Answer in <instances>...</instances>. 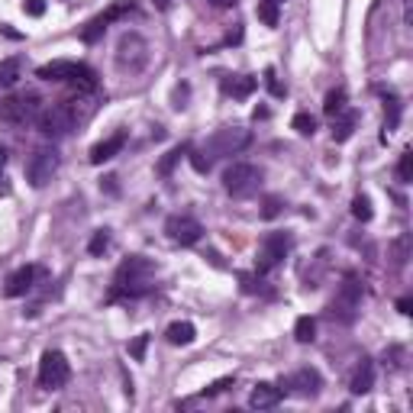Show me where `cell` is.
I'll return each instance as SVG.
<instances>
[{
	"label": "cell",
	"instance_id": "4fadbf2b",
	"mask_svg": "<svg viewBox=\"0 0 413 413\" xmlns=\"http://www.w3.org/2000/svg\"><path fill=\"white\" fill-rule=\"evenodd\" d=\"M165 232H168V239L178 242V245H194V242H200L203 226L197 223L194 217H168Z\"/></svg>",
	"mask_w": 413,
	"mask_h": 413
},
{
	"label": "cell",
	"instance_id": "d6986e66",
	"mask_svg": "<svg viewBox=\"0 0 413 413\" xmlns=\"http://www.w3.org/2000/svg\"><path fill=\"white\" fill-rule=\"evenodd\" d=\"M371 387H375V365H371V358H362V365L355 368V375H352V381H349V391L368 394Z\"/></svg>",
	"mask_w": 413,
	"mask_h": 413
},
{
	"label": "cell",
	"instance_id": "4dcf8cb0",
	"mask_svg": "<svg viewBox=\"0 0 413 413\" xmlns=\"http://www.w3.org/2000/svg\"><path fill=\"white\" fill-rule=\"evenodd\" d=\"M397 178H400L404 184L413 181V155H410V152L400 155V161H397Z\"/></svg>",
	"mask_w": 413,
	"mask_h": 413
},
{
	"label": "cell",
	"instance_id": "d4e9b609",
	"mask_svg": "<svg viewBox=\"0 0 413 413\" xmlns=\"http://www.w3.org/2000/svg\"><path fill=\"white\" fill-rule=\"evenodd\" d=\"M191 152V146H175V149H168V152L161 155V161H159V175H171L175 171V165L184 159V155Z\"/></svg>",
	"mask_w": 413,
	"mask_h": 413
},
{
	"label": "cell",
	"instance_id": "ba28073f",
	"mask_svg": "<svg viewBox=\"0 0 413 413\" xmlns=\"http://www.w3.org/2000/svg\"><path fill=\"white\" fill-rule=\"evenodd\" d=\"M149 65V43L142 39L139 33H123L117 43V68L119 71H142Z\"/></svg>",
	"mask_w": 413,
	"mask_h": 413
},
{
	"label": "cell",
	"instance_id": "836d02e7",
	"mask_svg": "<svg viewBox=\"0 0 413 413\" xmlns=\"http://www.w3.org/2000/svg\"><path fill=\"white\" fill-rule=\"evenodd\" d=\"M146 345H149V336H136L133 345H129V355H133L136 362H142V358H146Z\"/></svg>",
	"mask_w": 413,
	"mask_h": 413
},
{
	"label": "cell",
	"instance_id": "d590c367",
	"mask_svg": "<svg viewBox=\"0 0 413 413\" xmlns=\"http://www.w3.org/2000/svg\"><path fill=\"white\" fill-rule=\"evenodd\" d=\"M23 10H26L29 16H43L45 14V0H26V4H23Z\"/></svg>",
	"mask_w": 413,
	"mask_h": 413
},
{
	"label": "cell",
	"instance_id": "8d00e7d4",
	"mask_svg": "<svg viewBox=\"0 0 413 413\" xmlns=\"http://www.w3.org/2000/svg\"><path fill=\"white\" fill-rule=\"evenodd\" d=\"M207 4H210V7H220V10H223V7H236L239 0H207Z\"/></svg>",
	"mask_w": 413,
	"mask_h": 413
},
{
	"label": "cell",
	"instance_id": "4316f807",
	"mask_svg": "<svg viewBox=\"0 0 413 413\" xmlns=\"http://www.w3.org/2000/svg\"><path fill=\"white\" fill-rule=\"evenodd\" d=\"M259 20L265 23V26H278V4H274V0H259Z\"/></svg>",
	"mask_w": 413,
	"mask_h": 413
},
{
	"label": "cell",
	"instance_id": "1f68e13d",
	"mask_svg": "<svg viewBox=\"0 0 413 413\" xmlns=\"http://www.w3.org/2000/svg\"><path fill=\"white\" fill-rule=\"evenodd\" d=\"M232 385H236V378H220V381H213L210 387H203V397H217V394L230 391Z\"/></svg>",
	"mask_w": 413,
	"mask_h": 413
},
{
	"label": "cell",
	"instance_id": "7402d4cb",
	"mask_svg": "<svg viewBox=\"0 0 413 413\" xmlns=\"http://www.w3.org/2000/svg\"><path fill=\"white\" fill-rule=\"evenodd\" d=\"M400 123V100L394 97V94H387L385 97V133H381V142H387V136L397 129Z\"/></svg>",
	"mask_w": 413,
	"mask_h": 413
},
{
	"label": "cell",
	"instance_id": "603a6c76",
	"mask_svg": "<svg viewBox=\"0 0 413 413\" xmlns=\"http://www.w3.org/2000/svg\"><path fill=\"white\" fill-rule=\"evenodd\" d=\"M165 336H168L171 345H191L197 339V329L191 326V323H171Z\"/></svg>",
	"mask_w": 413,
	"mask_h": 413
},
{
	"label": "cell",
	"instance_id": "52a82bcc",
	"mask_svg": "<svg viewBox=\"0 0 413 413\" xmlns=\"http://www.w3.org/2000/svg\"><path fill=\"white\" fill-rule=\"evenodd\" d=\"M262 178H265V171L259 165H252V161H232L230 168L223 171V188L230 197L242 200V197H252L262 188Z\"/></svg>",
	"mask_w": 413,
	"mask_h": 413
},
{
	"label": "cell",
	"instance_id": "44dd1931",
	"mask_svg": "<svg viewBox=\"0 0 413 413\" xmlns=\"http://www.w3.org/2000/svg\"><path fill=\"white\" fill-rule=\"evenodd\" d=\"M23 75V58H4L0 62V91H7V87H14L16 81H20Z\"/></svg>",
	"mask_w": 413,
	"mask_h": 413
},
{
	"label": "cell",
	"instance_id": "ab89813d",
	"mask_svg": "<svg viewBox=\"0 0 413 413\" xmlns=\"http://www.w3.org/2000/svg\"><path fill=\"white\" fill-rule=\"evenodd\" d=\"M152 4H155L159 10H168V7H171V0H152Z\"/></svg>",
	"mask_w": 413,
	"mask_h": 413
},
{
	"label": "cell",
	"instance_id": "b9f144b4",
	"mask_svg": "<svg viewBox=\"0 0 413 413\" xmlns=\"http://www.w3.org/2000/svg\"><path fill=\"white\" fill-rule=\"evenodd\" d=\"M0 181H4V178H0Z\"/></svg>",
	"mask_w": 413,
	"mask_h": 413
},
{
	"label": "cell",
	"instance_id": "7a4b0ae2",
	"mask_svg": "<svg viewBox=\"0 0 413 413\" xmlns=\"http://www.w3.org/2000/svg\"><path fill=\"white\" fill-rule=\"evenodd\" d=\"M152 291V262L142 255H129L123 265L117 268V278L110 287V301H139Z\"/></svg>",
	"mask_w": 413,
	"mask_h": 413
},
{
	"label": "cell",
	"instance_id": "ffe728a7",
	"mask_svg": "<svg viewBox=\"0 0 413 413\" xmlns=\"http://www.w3.org/2000/svg\"><path fill=\"white\" fill-rule=\"evenodd\" d=\"M355 123H358V113H352V110H343L339 117H333V139H336V142L352 139Z\"/></svg>",
	"mask_w": 413,
	"mask_h": 413
},
{
	"label": "cell",
	"instance_id": "2e32d148",
	"mask_svg": "<svg viewBox=\"0 0 413 413\" xmlns=\"http://www.w3.org/2000/svg\"><path fill=\"white\" fill-rule=\"evenodd\" d=\"M33 284H36V268L33 265H23V268H16V272L7 278L4 294H7V297H23V294H29V291H33Z\"/></svg>",
	"mask_w": 413,
	"mask_h": 413
},
{
	"label": "cell",
	"instance_id": "6da1fadb",
	"mask_svg": "<svg viewBox=\"0 0 413 413\" xmlns=\"http://www.w3.org/2000/svg\"><path fill=\"white\" fill-rule=\"evenodd\" d=\"M249 142H252V133H249L245 127H220L200 149L188 152V159H191V165H194V171L207 175V171L213 168V161H217V159L239 155L242 149H249Z\"/></svg>",
	"mask_w": 413,
	"mask_h": 413
},
{
	"label": "cell",
	"instance_id": "9a60e30c",
	"mask_svg": "<svg viewBox=\"0 0 413 413\" xmlns=\"http://www.w3.org/2000/svg\"><path fill=\"white\" fill-rule=\"evenodd\" d=\"M281 397H284V385H268V381H262V385L252 387V394H249V407L252 410H272V407L281 404Z\"/></svg>",
	"mask_w": 413,
	"mask_h": 413
},
{
	"label": "cell",
	"instance_id": "d6a6232c",
	"mask_svg": "<svg viewBox=\"0 0 413 413\" xmlns=\"http://www.w3.org/2000/svg\"><path fill=\"white\" fill-rule=\"evenodd\" d=\"M265 87L272 91V97H284V87H281L278 75H274V68H265Z\"/></svg>",
	"mask_w": 413,
	"mask_h": 413
},
{
	"label": "cell",
	"instance_id": "e575fe53",
	"mask_svg": "<svg viewBox=\"0 0 413 413\" xmlns=\"http://www.w3.org/2000/svg\"><path fill=\"white\" fill-rule=\"evenodd\" d=\"M281 207H284V200H281V197H268V200H265V210H262V217H265V220L278 217Z\"/></svg>",
	"mask_w": 413,
	"mask_h": 413
},
{
	"label": "cell",
	"instance_id": "cb8c5ba5",
	"mask_svg": "<svg viewBox=\"0 0 413 413\" xmlns=\"http://www.w3.org/2000/svg\"><path fill=\"white\" fill-rule=\"evenodd\" d=\"M343 110H345V91H343V87H333V91L326 94V100H323V113L333 119V117H339Z\"/></svg>",
	"mask_w": 413,
	"mask_h": 413
},
{
	"label": "cell",
	"instance_id": "f546056e",
	"mask_svg": "<svg viewBox=\"0 0 413 413\" xmlns=\"http://www.w3.org/2000/svg\"><path fill=\"white\" fill-rule=\"evenodd\" d=\"M107 245H110V232L97 230V232H94V239H91V245H87V252H91V255H104Z\"/></svg>",
	"mask_w": 413,
	"mask_h": 413
},
{
	"label": "cell",
	"instance_id": "83f0119b",
	"mask_svg": "<svg viewBox=\"0 0 413 413\" xmlns=\"http://www.w3.org/2000/svg\"><path fill=\"white\" fill-rule=\"evenodd\" d=\"M352 217H355V220H362V223H368V220L375 217V210H371V200H368V197H362V194H358L355 200H352Z\"/></svg>",
	"mask_w": 413,
	"mask_h": 413
},
{
	"label": "cell",
	"instance_id": "30bf717a",
	"mask_svg": "<svg viewBox=\"0 0 413 413\" xmlns=\"http://www.w3.org/2000/svg\"><path fill=\"white\" fill-rule=\"evenodd\" d=\"M291 252V236L287 232H268L262 239V249H259V259H255V272L259 274H268L281 265Z\"/></svg>",
	"mask_w": 413,
	"mask_h": 413
},
{
	"label": "cell",
	"instance_id": "8992f818",
	"mask_svg": "<svg viewBox=\"0 0 413 413\" xmlns=\"http://www.w3.org/2000/svg\"><path fill=\"white\" fill-rule=\"evenodd\" d=\"M362 294H365L362 278H358L355 272H349L343 278V284H339L333 304H329V316L339 323H352L358 316V307H362Z\"/></svg>",
	"mask_w": 413,
	"mask_h": 413
},
{
	"label": "cell",
	"instance_id": "9c48e42d",
	"mask_svg": "<svg viewBox=\"0 0 413 413\" xmlns=\"http://www.w3.org/2000/svg\"><path fill=\"white\" fill-rule=\"evenodd\" d=\"M58 165H62L58 149H52V146L36 149V152L29 155V161H26V181L33 184V188H45V184L55 178Z\"/></svg>",
	"mask_w": 413,
	"mask_h": 413
},
{
	"label": "cell",
	"instance_id": "f1b7e54d",
	"mask_svg": "<svg viewBox=\"0 0 413 413\" xmlns=\"http://www.w3.org/2000/svg\"><path fill=\"white\" fill-rule=\"evenodd\" d=\"M291 127H294L301 136H313L316 133V117H310V113H297V117L291 119Z\"/></svg>",
	"mask_w": 413,
	"mask_h": 413
},
{
	"label": "cell",
	"instance_id": "e0dca14e",
	"mask_svg": "<svg viewBox=\"0 0 413 413\" xmlns=\"http://www.w3.org/2000/svg\"><path fill=\"white\" fill-rule=\"evenodd\" d=\"M123 146H127V133H113L110 139L97 142V146L91 149V165H104V161H110L113 155L123 152Z\"/></svg>",
	"mask_w": 413,
	"mask_h": 413
},
{
	"label": "cell",
	"instance_id": "8fae6325",
	"mask_svg": "<svg viewBox=\"0 0 413 413\" xmlns=\"http://www.w3.org/2000/svg\"><path fill=\"white\" fill-rule=\"evenodd\" d=\"M68 378H71L68 358H65L58 349H49L43 355V362H39V387H45V391H58V387L68 385Z\"/></svg>",
	"mask_w": 413,
	"mask_h": 413
},
{
	"label": "cell",
	"instance_id": "5bb4252c",
	"mask_svg": "<svg viewBox=\"0 0 413 413\" xmlns=\"http://www.w3.org/2000/svg\"><path fill=\"white\" fill-rule=\"evenodd\" d=\"M284 387H291L297 397H316L320 387H323V378H320V371H316V368H301V371H294V375L287 378Z\"/></svg>",
	"mask_w": 413,
	"mask_h": 413
},
{
	"label": "cell",
	"instance_id": "7c38bea8",
	"mask_svg": "<svg viewBox=\"0 0 413 413\" xmlns=\"http://www.w3.org/2000/svg\"><path fill=\"white\" fill-rule=\"evenodd\" d=\"M133 10H136V0H117V4H113L107 14L94 16V20L87 23L85 29H81V39H85L87 45L100 43V39H104V33H107V26H110V23H117V20H127Z\"/></svg>",
	"mask_w": 413,
	"mask_h": 413
},
{
	"label": "cell",
	"instance_id": "484cf974",
	"mask_svg": "<svg viewBox=\"0 0 413 413\" xmlns=\"http://www.w3.org/2000/svg\"><path fill=\"white\" fill-rule=\"evenodd\" d=\"M313 336H316V320H313V316H297V323H294V339H297V343H313Z\"/></svg>",
	"mask_w": 413,
	"mask_h": 413
},
{
	"label": "cell",
	"instance_id": "74e56055",
	"mask_svg": "<svg viewBox=\"0 0 413 413\" xmlns=\"http://www.w3.org/2000/svg\"><path fill=\"white\" fill-rule=\"evenodd\" d=\"M410 307H413L410 297H400V301H397V310H400V313H410Z\"/></svg>",
	"mask_w": 413,
	"mask_h": 413
},
{
	"label": "cell",
	"instance_id": "5b68a950",
	"mask_svg": "<svg viewBox=\"0 0 413 413\" xmlns=\"http://www.w3.org/2000/svg\"><path fill=\"white\" fill-rule=\"evenodd\" d=\"M39 113H43V97L33 91L10 94V97L0 100V119L10 127H29L39 119Z\"/></svg>",
	"mask_w": 413,
	"mask_h": 413
},
{
	"label": "cell",
	"instance_id": "f35d334b",
	"mask_svg": "<svg viewBox=\"0 0 413 413\" xmlns=\"http://www.w3.org/2000/svg\"><path fill=\"white\" fill-rule=\"evenodd\" d=\"M104 188L110 191V194H119V188H117V178H113V175H110V178H104Z\"/></svg>",
	"mask_w": 413,
	"mask_h": 413
},
{
	"label": "cell",
	"instance_id": "ac0fdd59",
	"mask_svg": "<svg viewBox=\"0 0 413 413\" xmlns=\"http://www.w3.org/2000/svg\"><path fill=\"white\" fill-rule=\"evenodd\" d=\"M255 87H259V77H252V75L223 77V94H230V97H236V100L252 97V94H255Z\"/></svg>",
	"mask_w": 413,
	"mask_h": 413
},
{
	"label": "cell",
	"instance_id": "3957f363",
	"mask_svg": "<svg viewBox=\"0 0 413 413\" xmlns=\"http://www.w3.org/2000/svg\"><path fill=\"white\" fill-rule=\"evenodd\" d=\"M77 104H81V94H77V97H68V100H58V104H52L49 110H43L39 119H36L39 133L49 136V139H62V136H68L71 129H77L87 119V113L77 110Z\"/></svg>",
	"mask_w": 413,
	"mask_h": 413
},
{
	"label": "cell",
	"instance_id": "277c9868",
	"mask_svg": "<svg viewBox=\"0 0 413 413\" xmlns=\"http://www.w3.org/2000/svg\"><path fill=\"white\" fill-rule=\"evenodd\" d=\"M36 75L43 81H65V85L77 87V94L97 91V71L81 62H49L43 68H36Z\"/></svg>",
	"mask_w": 413,
	"mask_h": 413
},
{
	"label": "cell",
	"instance_id": "60d3db41",
	"mask_svg": "<svg viewBox=\"0 0 413 413\" xmlns=\"http://www.w3.org/2000/svg\"><path fill=\"white\" fill-rule=\"evenodd\" d=\"M274 4H284V0H274Z\"/></svg>",
	"mask_w": 413,
	"mask_h": 413
}]
</instances>
